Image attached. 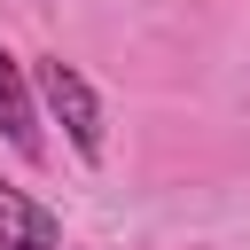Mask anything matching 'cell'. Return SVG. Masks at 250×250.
Listing matches in <instances>:
<instances>
[{
	"mask_svg": "<svg viewBox=\"0 0 250 250\" xmlns=\"http://www.w3.org/2000/svg\"><path fill=\"white\" fill-rule=\"evenodd\" d=\"M31 86H39L47 125H62L70 156H78V164H102V156H109V117H102L94 78H86L78 62H62V55H31Z\"/></svg>",
	"mask_w": 250,
	"mask_h": 250,
	"instance_id": "1",
	"label": "cell"
},
{
	"mask_svg": "<svg viewBox=\"0 0 250 250\" xmlns=\"http://www.w3.org/2000/svg\"><path fill=\"white\" fill-rule=\"evenodd\" d=\"M0 141H8L23 164H47V109H39L31 62H16L8 39H0Z\"/></svg>",
	"mask_w": 250,
	"mask_h": 250,
	"instance_id": "2",
	"label": "cell"
},
{
	"mask_svg": "<svg viewBox=\"0 0 250 250\" xmlns=\"http://www.w3.org/2000/svg\"><path fill=\"white\" fill-rule=\"evenodd\" d=\"M0 250H62V219L16 180H0Z\"/></svg>",
	"mask_w": 250,
	"mask_h": 250,
	"instance_id": "3",
	"label": "cell"
}]
</instances>
